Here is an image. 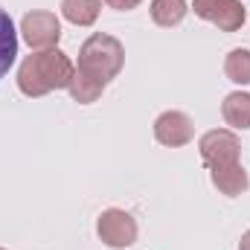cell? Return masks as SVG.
<instances>
[{
    "label": "cell",
    "instance_id": "7a4b0ae2",
    "mask_svg": "<svg viewBox=\"0 0 250 250\" xmlns=\"http://www.w3.org/2000/svg\"><path fill=\"white\" fill-rule=\"evenodd\" d=\"M125 64V47L120 38L114 35H105V32H96L90 35L82 47H79V67L84 76L102 82L108 87V82H114L120 76Z\"/></svg>",
    "mask_w": 250,
    "mask_h": 250
},
{
    "label": "cell",
    "instance_id": "2e32d148",
    "mask_svg": "<svg viewBox=\"0 0 250 250\" xmlns=\"http://www.w3.org/2000/svg\"><path fill=\"white\" fill-rule=\"evenodd\" d=\"M239 250H250V230L242 236V242H239Z\"/></svg>",
    "mask_w": 250,
    "mask_h": 250
},
{
    "label": "cell",
    "instance_id": "3957f363",
    "mask_svg": "<svg viewBox=\"0 0 250 250\" xmlns=\"http://www.w3.org/2000/svg\"><path fill=\"white\" fill-rule=\"evenodd\" d=\"M198 151H201V160L207 169H215V166H233V163H242L239 154H242V143L233 131L227 128H212L207 131L201 140H198Z\"/></svg>",
    "mask_w": 250,
    "mask_h": 250
},
{
    "label": "cell",
    "instance_id": "9c48e42d",
    "mask_svg": "<svg viewBox=\"0 0 250 250\" xmlns=\"http://www.w3.org/2000/svg\"><path fill=\"white\" fill-rule=\"evenodd\" d=\"M18 59V32L6 9H0V79L9 73V67Z\"/></svg>",
    "mask_w": 250,
    "mask_h": 250
},
{
    "label": "cell",
    "instance_id": "5b68a950",
    "mask_svg": "<svg viewBox=\"0 0 250 250\" xmlns=\"http://www.w3.org/2000/svg\"><path fill=\"white\" fill-rule=\"evenodd\" d=\"M96 233H99V239H102L108 248L123 250V248H131V245L137 242V233H140V230H137V221H134L131 212H125L120 207H111V209H105V212L99 215Z\"/></svg>",
    "mask_w": 250,
    "mask_h": 250
},
{
    "label": "cell",
    "instance_id": "30bf717a",
    "mask_svg": "<svg viewBox=\"0 0 250 250\" xmlns=\"http://www.w3.org/2000/svg\"><path fill=\"white\" fill-rule=\"evenodd\" d=\"M221 117H224V123L233 125V128H250V93H242V90H236V93H230V96H224V102H221Z\"/></svg>",
    "mask_w": 250,
    "mask_h": 250
},
{
    "label": "cell",
    "instance_id": "4fadbf2b",
    "mask_svg": "<svg viewBox=\"0 0 250 250\" xmlns=\"http://www.w3.org/2000/svg\"><path fill=\"white\" fill-rule=\"evenodd\" d=\"M187 0H151V21L157 26H178L187 18Z\"/></svg>",
    "mask_w": 250,
    "mask_h": 250
},
{
    "label": "cell",
    "instance_id": "5bb4252c",
    "mask_svg": "<svg viewBox=\"0 0 250 250\" xmlns=\"http://www.w3.org/2000/svg\"><path fill=\"white\" fill-rule=\"evenodd\" d=\"M224 76L236 84H250V50H230L224 59Z\"/></svg>",
    "mask_w": 250,
    "mask_h": 250
},
{
    "label": "cell",
    "instance_id": "277c9868",
    "mask_svg": "<svg viewBox=\"0 0 250 250\" xmlns=\"http://www.w3.org/2000/svg\"><path fill=\"white\" fill-rule=\"evenodd\" d=\"M21 35L32 50H53L62 41V23L47 9H32L21 21Z\"/></svg>",
    "mask_w": 250,
    "mask_h": 250
},
{
    "label": "cell",
    "instance_id": "8992f818",
    "mask_svg": "<svg viewBox=\"0 0 250 250\" xmlns=\"http://www.w3.org/2000/svg\"><path fill=\"white\" fill-rule=\"evenodd\" d=\"M192 9L201 21L218 26L221 32H239L248 21L242 0H195Z\"/></svg>",
    "mask_w": 250,
    "mask_h": 250
},
{
    "label": "cell",
    "instance_id": "52a82bcc",
    "mask_svg": "<svg viewBox=\"0 0 250 250\" xmlns=\"http://www.w3.org/2000/svg\"><path fill=\"white\" fill-rule=\"evenodd\" d=\"M192 137H195V123L184 111H163L154 120V140L160 146L181 148V146L192 143Z\"/></svg>",
    "mask_w": 250,
    "mask_h": 250
},
{
    "label": "cell",
    "instance_id": "ba28073f",
    "mask_svg": "<svg viewBox=\"0 0 250 250\" xmlns=\"http://www.w3.org/2000/svg\"><path fill=\"white\" fill-rule=\"evenodd\" d=\"M209 181H212V187L218 189L221 195H227V198H239V195H245L248 187H250V178H248V172H245L242 163L209 169Z\"/></svg>",
    "mask_w": 250,
    "mask_h": 250
},
{
    "label": "cell",
    "instance_id": "7c38bea8",
    "mask_svg": "<svg viewBox=\"0 0 250 250\" xmlns=\"http://www.w3.org/2000/svg\"><path fill=\"white\" fill-rule=\"evenodd\" d=\"M67 90H70L73 102H79V105H90V102H96V99L105 93V84L96 82V79H90V76H84L82 70H76L73 79H70V84H67Z\"/></svg>",
    "mask_w": 250,
    "mask_h": 250
},
{
    "label": "cell",
    "instance_id": "8fae6325",
    "mask_svg": "<svg viewBox=\"0 0 250 250\" xmlns=\"http://www.w3.org/2000/svg\"><path fill=\"white\" fill-rule=\"evenodd\" d=\"M99 9H102V0H62V15L76 26L96 23Z\"/></svg>",
    "mask_w": 250,
    "mask_h": 250
},
{
    "label": "cell",
    "instance_id": "e0dca14e",
    "mask_svg": "<svg viewBox=\"0 0 250 250\" xmlns=\"http://www.w3.org/2000/svg\"><path fill=\"white\" fill-rule=\"evenodd\" d=\"M0 250H3V248H0Z\"/></svg>",
    "mask_w": 250,
    "mask_h": 250
},
{
    "label": "cell",
    "instance_id": "9a60e30c",
    "mask_svg": "<svg viewBox=\"0 0 250 250\" xmlns=\"http://www.w3.org/2000/svg\"><path fill=\"white\" fill-rule=\"evenodd\" d=\"M111 9H117V12H131V9H137L143 0H105Z\"/></svg>",
    "mask_w": 250,
    "mask_h": 250
},
{
    "label": "cell",
    "instance_id": "6da1fadb",
    "mask_svg": "<svg viewBox=\"0 0 250 250\" xmlns=\"http://www.w3.org/2000/svg\"><path fill=\"white\" fill-rule=\"evenodd\" d=\"M76 67L70 62V56L62 53L59 47L53 50H38L32 56H26L18 67V87L23 96L38 99L47 96L53 90H64L73 79Z\"/></svg>",
    "mask_w": 250,
    "mask_h": 250
}]
</instances>
